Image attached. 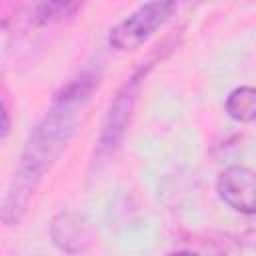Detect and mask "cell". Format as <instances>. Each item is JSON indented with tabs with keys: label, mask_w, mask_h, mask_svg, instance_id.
I'll list each match as a JSON object with an SVG mask.
<instances>
[{
	"label": "cell",
	"mask_w": 256,
	"mask_h": 256,
	"mask_svg": "<svg viewBox=\"0 0 256 256\" xmlns=\"http://www.w3.org/2000/svg\"><path fill=\"white\" fill-rule=\"evenodd\" d=\"M226 112L238 122H252L256 116V92L252 86L234 88L226 98Z\"/></svg>",
	"instance_id": "8992f818"
},
{
	"label": "cell",
	"mask_w": 256,
	"mask_h": 256,
	"mask_svg": "<svg viewBox=\"0 0 256 256\" xmlns=\"http://www.w3.org/2000/svg\"><path fill=\"white\" fill-rule=\"evenodd\" d=\"M8 130H10V114L4 106V102H0V140L8 134Z\"/></svg>",
	"instance_id": "ba28073f"
},
{
	"label": "cell",
	"mask_w": 256,
	"mask_h": 256,
	"mask_svg": "<svg viewBox=\"0 0 256 256\" xmlns=\"http://www.w3.org/2000/svg\"><path fill=\"white\" fill-rule=\"evenodd\" d=\"M94 88V78L82 76L70 82L62 94L56 96L50 112L38 122V126L30 132L26 148L20 156V164L14 172L12 184L4 198L0 216L6 224H18L26 214L28 202L40 184L44 172L52 166V162L66 148L74 124L76 114L88 100Z\"/></svg>",
	"instance_id": "6da1fadb"
},
{
	"label": "cell",
	"mask_w": 256,
	"mask_h": 256,
	"mask_svg": "<svg viewBox=\"0 0 256 256\" xmlns=\"http://www.w3.org/2000/svg\"><path fill=\"white\" fill-rule=\"evenodd\" d=\"M78 8H80V4H76V2H44V4H38L34 8L32 22L42 26V24H48V22L58 20L62 16H70Z\"/></svg>",
	"instance_id": "52a82bcc"
},
{
	"label": "cell",
	"mask_w": 256,
	"mask_h": 256,
	"mask_svg": "<svg viewBox=\"0 0 256 256\" xmlns=\"http://www.w3.org/2000/svg\"><path fill=\"white\" fill-rule=\"evenodd\" d=\"M168 256H196V254L190 252V250H178V252H172V254H168Z\"/></svg>",
	"instance_id": "9c48e42d"
},
{
	"label": "cell",
	"mask_w": 256,
	"mask_h": 256,
	"mask_svg": "<svg viewBox=\"0 0 256 256\" xmlns=\"http://www.w3.org/2000/svg\"><path fill=\"white\" fill-rule=\"evenodd\" d=\"M140 82H142V72L134 74V76L122 86V90L118 92V96L114 98V102H112V106H110V110H108V116H106L102 134H100L98 154H104V152L114 150L116 144L120 142V138H122V134H124V130H126L128 118H130V110H132V106H134V100H136Z\"/></svg>",
	"instance_id": "3957f363"
},
{
	"label": "cell",
	"mask_w": 256,
	"mask_h": 256,
	"mask_svg": "<svg viewBox=\"0 0 256 256\" xmlns=\"http://www.w3.org/2000/svg\"><path fill=\"white\" fill-rule=\"evenodd\" d=\"M218 196L232 210L242 214H254L256 208V184L254 172L246 166H230L226 168L216 182Z\"/></svg>",
	"instance_id": "277c9868"
},
{
	"label": "cell",
	"mask_w": 256,
	"mask_h": 256,
	"mask_svg": "<svg viewBox=\"0 0 256 256\" xmlns=\"http://www.w3.org/2000/svg\"><path fill=\"white\" fill-rule=\"evenodd\" d=\"M50 234H52L54 244L60 250L70 252V254L84 252L94 242V234H92L90 224L72 212H64V214L56 216L52 222Z\"/></svg>",
	"instance_id": "5b68a950"
},
{
	"label": "cell",
	"mask_w": 256,
	"mask_h": 256,
	"mask_svg": "<svg viewBox=\"0 0 256 256\" xmlns=\"http://www.w3.org/2000/svg\"><path fill=\"white\" fill-rule=\"evenodd\" d=\"M176 10L174 2H148L118 22L110 32V46L116 50H134L144 44Z\"/></svg>",
	"instance_id": "7a4b0ae2"
}]
</instances>
